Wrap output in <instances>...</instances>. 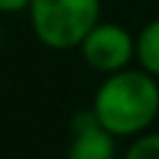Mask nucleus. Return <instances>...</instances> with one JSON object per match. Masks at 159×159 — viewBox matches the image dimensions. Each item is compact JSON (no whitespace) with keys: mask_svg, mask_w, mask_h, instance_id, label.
<instances>
[{"mask_svg":"<svg viewBox=\"0 0 159 159\" xmlns=\"http://www.w3.org/2000/svg\"><path fill=\"white\" fill-rule=\"evenodd\" d=\"M99 124L112 137H139L149 132L159 114V84L144 70H122L107 75L97 87L92 107Z\"/></svg>","mask_w":159,"mask_h":159,"instance_id":"nucleus-1","label":"nucleus"},{"mask_svg":"<svg viewBox=\"0 0 159 159\" xmlns=\"http://www.w3.org/2000/svg\"><path fill=\"white\" fill-rule=\"evenodd\" d=\"M99 0H32L27 7L35 37L50 50L80 47L99 22Z\"/></svg>","mask_w":159,"mask_h":159,"instance_id":"nucleus-2","label":"nucleus"},{"mask_svg":"<svg viewBox=\"0 0 159 159\" xmlns=\"http://www.w3.org/2000/svg\"><path fill=\"white\" fill-rule=\"evenodd\" d=\"M80 55L92 70L114 75L127 70L137 57V37H132L129 30L117 22H97L82 40Z\"/></svg>","mask_w":159,"mask_h":159,"instance_id":"nucleus-3","label":"nucleus"},{"mask_svg":"<svg viewBox=\"0 0 159 159\" xmlns=\"http://www.w3.org/2000/svg\"><path fill=\"white\" fill-rule=\"evenodd\" d=\"M67 159H117V137L99 124L92 109H82L72 117Z\"/></svg>","mask_w":159,"mask_h":159,"instance_id":"nucleus-4","label":"nucleus"},{"mask_svg":"<svg viewBox=\"0 0 159 159\" xmlns=\"http://www.w3.org/2000/svg\"><path fill=\"white\" fill-rule=\"evenodd\" d=\"M137 62L139 70L159 77V17L147 22L137 35Z\"/></svg>","mask_w":159,"mask_h":159,"instance_id":"nucleus-5","label":"nucleus"},{"mask_svg":"<svg viewBox=\"0 0 159 159\" xmlns=\"http://www.w3.org/2000/svg\"><path fill=\"white\" fill-rule=\"evenodd\" d=\"M122 159H159V132H144L134 137Z\"/></svg>","mask_w":159,"mask_h":159,"instance_id":"nucleus-6","label":"nucleus"},{"mask_svg":"<svg viewBox=\"0 0 159 159\" xmlns=\"http://www.w3.org/2000/svg\"><path fill=\"white\" fill-rule=\"evenodd\" d=\"M32 0H0V12L5 15H12V12H20V10H27Z\"/></svg>","mask_w":159,"mask_h":159,"instance_id":"nucleus-7","label":"nucleus"},{"mask_svg":"<svg viewBox=\"0 0 159 159\" xmlns=\"http://www.w3.org/2000/svg\"><path fill=\"white\" fill-rule=\"evenodd\" d=\"M157 124H159V114H157Z\"/></svg>","mask_w":159,"mask_h":159,"instance_id":"nucleus-8","label":"nucleus"}]
</instances>
